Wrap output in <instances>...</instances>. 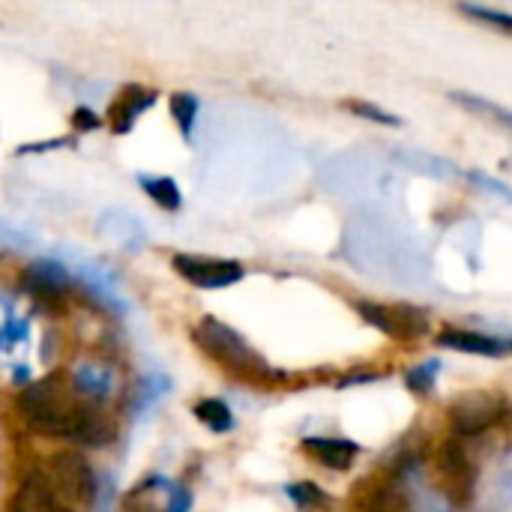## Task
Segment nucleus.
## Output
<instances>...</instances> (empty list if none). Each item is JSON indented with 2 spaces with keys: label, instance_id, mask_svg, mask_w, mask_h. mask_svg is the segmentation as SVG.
<instances>
[{
  "label": "nucleus",
  "instance_id": "f257e3e1",
  "mask_svg": "<svg viewBox=\"0 0 512 512\" xmlns=\"http://www.w3.org/2000/svg\"><path fill=\"white\" fill-rule=\"evenodd\" d=\"M195 342L207 357H213L219 366H225L228 372H234L240 378H249V381L270 378V369L261 360V354L237 330H231L228 324H222L216 318H204L195 327Z\"/></svg>",
  "mask_w": 512,
  "mask_h": 512
},
{
  "label": "nucleus",
  "instance_id": "f03ea898",
  "mask_svg": "<svg viewBox=\"0 0 512 512\" xmlns=\"http://www.w3.org/2000/svg\"><path fill=\"white\" fill-rule=\"evenodd\" d=\"M354 309L360 312L363 321H369L375 330L387 333L390 339L411 342V339H420L429 333V315L423 309H414V306H387V303L363 300Z\"/></svg>",
  "mask_w": 512,
  "mask_h": 512
},
{
  "label": "nucleus",
  "instance_id": "7ed1b4c3",
  "mask_svg": "<svg viewBox=\"0 0 512 512\" xmlns=\"http://www.w3.org/2000/svg\"><path fill=\"white\" fill-rule=\"evenodd\" d=\"M51 486L54 492H60L66 501H78V504H90L96 498V477L90 462L75 453V450H63L51 456Z\"/></svg>",
  "mask_w": 512,
  "mask_h": 512
},
{
  "label": "nucleus",
  "instance_id": "20e7f679",
  "mask_svg": "<svg viewBox=\"0 0 512 512\" xmlns=\"http://www.w3.org/2000/svg\"><path fill=\"white\" fill-rule=\"evenodd\" d=\"M171 264H174V270H177L186 282H192V285H198V288H210V291H213V288L237 285V282L246 276V270H243L240 261H225V258L174 255Z\"/></svg>",
  "mask_w": 512,
  "mask_h": 512
},
{
  "label": "nucleus",
  "instance_id": "39448f33",
  "mask_svg": "<svg viewBox=\"0 0 512 512\" xmlns=\"http://www.w3.org/2000/svg\"><path fill=\"white\" fill-rule=\"evenodd\" d=\"M504 414V405L492 393H465L450 405V423L456 435H480L492 429Z\"/></svg>",
  "mask_w": 512,
  "mask_h": 512
},
{
  "label": "nucleus",
  "instance_id": "423d86ee",
  "mask_svg": "<svg viewBox=\"0 0 512 512\" xmlns=\"http://www.w3.org/2000/svg\"><path fill=\"white\" fill-rule=\"evenodd\" d=\"M114 435L117 429L111 417H105L96 408H72L66 420V432H63V438H72L75 444H84V447H105L114 441Z\"/></svg>",
  "mask_w": 512,
  "mask_h": 512
},
{
  "label": "nucleus",
  "instance_id": "0eeeda50",
  "mask_svg": "<svg viewBox=\"0 0 512 512\" xmlns=\"http://www.w3.org/2000/svg\"><path fill=\"white\" fill-rule=\"evenodd\" d=\"M438 345L450 351H462V354H480V357H504L512 351L510 339L474 333V330H444L438 336Z\"/></svg>",
  "mask_w": 512,
  "mask_h": 512
},
{
  "label": "nucleus",
  "instance_id": "6e6552de",
  "mask_svg": "<svg viewBox=\"0 0 512 512\" xmlns=\"http://www.w3.org/2000/svg\"><path fill=\"white\" fill-rule=\"evenodd\" d=\"M303 453L312 462H318V465H324L330 471H348L357 462L360 447L354 441H348V438H306Z\"/></svg>",
  "mask_w": 512,
  "mask_h": 512
},
{
  "label": "nucleus",
  "instance_id": "1a4fd4ad",
  "mask_svg": "<svg viewBox=\"0 0 512 512\" xmlns=\"http://www.w3.org/2000/svg\"><path fill=\"white\" fill-rule=\"evenodd\" d=\"M57 507V492L45 474H30L21 480L15 495L9 498V512H51Z\"/></svg>",
  "mask_w": 512,
  "mask_h": 512
},
{
  "label": "nucleus",
  "instance_id": "9d476101",
  "mask_svg": "<svg viewBox=\"0 0 512 512\" xmlns=\"http://www.w3.org/2000/svg\"><path fill=\"white\" fill-rule=\"evenodd\" d=\"M156 102V93H150V90H141V87H129L114 105H111V129L114 132H129L132 129V123H135V117L141 114V111H147L150 105Z\"/></svg>",
  "mask_w": 512,
  "mask_h": 512
},
{
  "label": "nucleus",
  "instance_id": "9b49d317",
  "mask_svg": "<svg viewBox=\"0 0 512 512\" xmlns=\"http://www.w3.org/2000/svg\"><path fill=\"white\" fill-rule=\"evenodd\" d=\"M24 282L30 285V291H39V294H60L63 291V285H66V276H63V270L57 267V264H51V261H39L36 267H30L27 270V276H24Z\"/></svg>",
  "mask_w": 512,
  "mask_h": 512
},
{
  "label": "nucleus",
  "instance_id": "f8f14e48",
  "mask_svg": "<svg viewBox=\"0 0 512 512\" xmlns=\"http://www.w3.org/2000/svg\"><path fill=\"white\" fill-rule=\"evenodd\" d=\"M141 189L168 213L180 210L183 204V195H180V186L171 180V177H141Z\"/></svg>",
  "mask_w": 512,
  "mask_h": 512
},
{
  "label": "nucleus",
  "instance_id": "ddd939ff",
  "mask_svg": "<svg viewBox=\"0 0 512 512\" xmlns=\"http://www.w3.org/2000/svg\"><path fill=\"white\" fill-rule=\"evenodd\" d=\"M195 417L210 429V432H231L234 429V414L222 399H204L195 405Z\"/></svg>",
  "mask_w": 512,
  "mask_h": 512
},
{
  "label": "nucleus",
  "instance_id": "4468645a",
  "mask_svg": "<svg viewBox=\"0 0 512 512\" xmlns=\"http://www.w3.org/2000/svg\"><path fill=\"white\" fill-rule=\"evenodd\" d=\"M438 465H441V471L450 477V480H456V483H471V465H468V453H465V447L459 444V441H447L444 447H441V459H438Z\"/></svg>",
  "mask_w": 512,
  "mask_h": 512
},
{
  "label": "nucleus",
  "instance_id": "2eb2a0df",
  "mask_svg": "<svg viewBox=\"0 0 512 512\" xmlns=\"http://www.w3.org/2000/svg\"><path fill=\"white\" fill-rule=\"evenodd\" d=\"M285 495L291 498V504L297 507V510L303 512H315L321 510V507H327V492H321L315 483H291V486H285Z\"/></svg>",
  "mask_w": 512,
  "mask_h": 512
},
{
  "label": "nucleus",
  "instance_id": "dca6fc26",
  "mask_svg": "<svg viewBox=\"0 0 512 512\" xmlns=\"http://www.w3.org/2000/svg\"><path fill=\"white\" fill-rule=\"evenodd\" d=\"M171 114H174L180 132L189 138L192 135V126H195V117H198V99L192 93H174L171 96Z\"/></svg>",
  "mask_w": 512,
  "mask_h": 512
},
{
  "label": "nucleus",
  "instance_id": "f3484780",
  "mask_svg": "<svg viewBox=\"0 0 512 512\" xmlns=\"http://www.w3.org/2000/svg\"><path fill=\"white\" fill-rule=\"evenodd\" d=\"M459 12H465V15H471V18H477V21H483V24H489L495 30H504V33L512 36L510 12H501V9H492V6H474V3H462Z\"/></svg>",
  "mask_w": 512,
  "mask_h": 512
},
{
  "label": "nucleus",
  "instance_id": "a211bd4d",
  "mask_svg": "<svg viewBox=\"0 0 512 512\" xmlns=\"http://www.w3.org/2000/svg\"><path fill=\"white\" fill-rule=\"evenodd\" d=\"M453 99L462 102V105L471 108V111H483V114L501 120L504 126H510L512 129V111H504L501 105H492V102H486V99H480V96H471V93H453Z\"/></svg>",
  "mask_w": 512,
  "mask_h": 512
},
{
  "label": "nucleus",
  "instance_id": "6ab92c4d",
  "mask_svg": "<svg viewBox=\"0 0 512 512\" xmlns=\"http://www.w3.org/2000/svg\"><path fill=\"white\" fill-rule=\"evenodd\" d=\"M348 111H354L357 117L363 120H372V123H381V126H402V120L372 102H348Z\"/></svg>",
  "mask_w": 512,
  "mask_h": 512
},
{
  "label": "nucleus",
  "instance_id": "aec40b11",
  "mask_svg": "<svg viewBox=\"0 0 512 512\" xmlns=\"http://www.w3.org/2000/svg\"><path fill=\"white\" fill-rule=\"evenodd\" d=\"M438 369H441V360H432V363L417 366L414 372H408V387H411L414 393H429V390H432V384H435Z\"/></svg>",
  "mask_w": 512,
  "mask_h": 512
},
{
  "label": "nucleus",
  "instance_id": "412c9836",
  "mask_svg": "<svg viewBox=\"0 0 512 512\" xmlns=\"http://www.w3.org/2000/svg\"><path fill=\"white\" fill-rule=\"evenodd\" d=\"M468 180H474V183H480L483 189H492L495 195H501L504 201H512V192L504 186V183H498L495 177H486V174H480V171H468Z\"/></svg>",
  "mask_w": 512,
  "mask_h": 512
},
{
  "label": "nucleus",
  "instance_id": "4be33fe9",
  "mask_svg": "<svg viewBox=\"0 0 512 512\" xmlns=\"http://www.w3.org/2000/svg\"><path fill=\"white\" fill-rule=\"evenodd\" d=\"M72 126H75L78 132H93V129L99 126V117H96V111H90V108H75V111H72Z\"/></svg>",
  "mask_w": 512,
  "mask_h": 512
},
{
  "label": "nucleus",
  "instance_id": "5701e85b",
  "mask_svg": "<svg viewBox=\"0 0 512 512\" xmlns=\"http://www.w3.org/2000/svg\"><path fill=\"white\" fill-rule=\"evenodd\" d=\"M366 512H402V504H396V501H375V504H369V510Z\"/></svg>",
  "mask_w": 512,
  "mask_h": 512
},
{
  "label": "nucleus",
  "instance_id": "b1692460",
  "mask_svg": "<svg viewBox=\"0 0 512 512\" xmlns=\"http://www.w3.org/2000/svg\"><path fill=\"white\" fill-rule=\"evenodd\" d=\"M51 512H72L69 510V504H63V501H57V507H54V510Z\"/></svg>",
  "mask_w": 512,
  "mask_h": 512
}]
</instances>
